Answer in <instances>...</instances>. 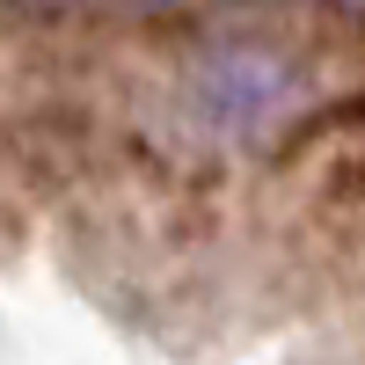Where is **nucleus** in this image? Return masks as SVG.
Segmentation results:
<instances>
[{"mask_svg":"<svg viewBox=\"0 0 365 365\" xmlns=\"http://www.w3.org/2000/svg\"><path fill=\"white\" fill-rule=\"evenodd\" d=\"M15 227L125 322L365 336V22L58 8L8 51Z\"/></svg>","mask_w":365,"mask_h":365,"instance_id":"nucleus-1","label":"nucleus"}]
</instances>
